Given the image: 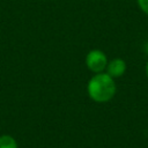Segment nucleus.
I'll return each instance as SVG.
<instances>
[{"instance_id": "4", "label": "nucleus", "mask_w": 148, "mask_h": 148, "mask_svg": "<svg viewBox=\"0 0 148 148\" xmlns=\"http://www.w3.org/2000/svg\"><path fill=\"white\" fill-rule=\"evenodd\" d=\"M0 148H18L16 140L9 134L0 135Z\"/></svg>"}, {"instance_id": "3", "label": "nucleus", "mask_w": 148, "mask_h": 148, "mask_svg": "<svg viewBox=\"0 0 148 148\" xmlns=\"http://www.w3.org/2000/svg\"><path fill=\"white\" fill-rule=\"evenodd\" d=\"M105 71L113 79L120 77L124 75V73L126 71V62L121 58H114L111 61H108Z\"/></svg>"}, {"instance_id": "2", "label": "nucleus", "mask_w": 148, "mask_h": 148, "mask_svg": "<svg viewBox=\"0 0 148 148\" xmlns=\"http://www.w3.org/2000/svg\"><path fill=\"white\" fill-rule=\"evenodd\" d=\"M106 65H108V58L103 51H101L98 49H94L87 53L86 66L90 72H92L95 74L102 73L105 71Z\"/></svg>"}, {"instance_id": "1", "label": "nucleus", "mask_w": 148, "mask_h": 148, "mask_svg": "<svg viewBox=\"0 0 148 148\" xmlns=\"http://www.w3.org/2000/svg\"><path fill=\"white\" fill-rule=\"evenodd\" d=\"M116 90L117 88L114 79L111 77L106 72L96 73L87 84L88 96L97 103L111 101L116 95Z\"/></svg>"}, {"instance_id": "6", "label": "nucleus", "mask_w": 148, "mask_h": 148, "mask_svg": "<svg viewBox=\"0 0 148 148\" xmlns=\"http://www.w3.org/2000/svg\"><path fill=\"white\" fill-rule=\"evenodd\" d=\"M145 50H146V53L148 54V40H147V43H146V45H145Z\"/></svg>"}, {"instance_id": "7", "label": "nucleus", "mask_w": 148, "mask_h": 148, "mask_svg": "<svg viewBox=\"0 0 148 148\" xmlns=\"http://www.w3.org/2000/svg\"><path fill=\"white\" fill-rule=\"evenodd\" d=\"M146 75H147V77H148V61H147V64H146Z\"/></svg>"}, {"instance_id": "5", "label": "nucleus", "mask_w": 148, "mask_h": 148, "mask_svg": "<svg viewBox=\"0 0 148 148\" xmlns=\"http://www.w3.org/2000/svg\"><path fill=\"white\" fill-rule=\"evenodd\" d=\"M138 5L140 9L148 16V0H138Z\"/></svg>"}]
</instances>
